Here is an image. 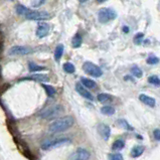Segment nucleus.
Here are the masks:
<instances>
[{
    "label": "nucleus",
    "mask_w": 160,
    "mask_h": 160,
    "mask_svg": "<svg viewBox=\"0 0 160 160\" xmlns=\"http://www.w3.org/2000/svg\"><path fill=\"white\" fill-rule=\"evenodd\" d=\"M74 123H75L74 118L71 116L59 118V119L53 121L52 123L49 125L48 131L51 133H60V132L67 131L70 128H72Z\"/></svg>",
    "instance_id": "nucleus-1"
},
{
    "label": "nucleus",
    "mask_w": 160,
    "mask_h": 160,
    "mask_svg": "<svg viewBox=\"0 0 160 160\" xmlns=\"http://www.w3.org/2000/svg\"><path fill=\"white\" fill-rule=\"evenodd\" d=\"M64 111V108L59 104H55L52 106H49L47 108H45L39 113V118L43 120H51L55 118L59 117L60 114Z\"/></svg>",
    "instance_id": "nucleus-2"
},
{
    "label": "nucleus",
    "mask_w": 160,
    "mask_h": 160,
    "mask_svg": "<svg viewBox=\"0 0 160 160\" xmlns=\"http://www.w3.org/2000/svg\"><path fill=\"white\" fill-rule=\"evenodd\" d=\"M72 143V140L70 138H59L55 140H47L41 144V148L43 150L52 149V148H58L62 147L64 145H68Z\"/></svg>",
    "instance_id": "nucleus-3"
},
{
    "label": "nucleus",
    "mask_w": 160,
    "mask_h": 160,
    "mask_svg": "<svg viewBox=\"0 0 160 160\" xmlns=\"http://www.w3.org/2000/svg\"><path fill=\"white\" fill-rule=\"evenodd\" d=\"M117 17V12L112 8H102L98 13V19L101 23H107V22L114 20Z\"/></svg>",
    "instance_id": "nucleus-4"
},
{
    "label": "nucleus",
    "mask_w": 160,
    "mask_h": 160,
    "mask_svg": "<svg viewBox=\"0 0 160 160\" xmlns=\"http://www.w3.org/2000/svg\"><path fill=\"white\" fill-rule=\"evenodd\" d=\"M83 70L86 74L92 76L94 78H100L103 75V72L100 67L96 66L91 62H86L83 64Z\"/></svg>",
    "instance_id": "nucleus-5"
},
{
    "label": "nucleus",
    "mask_w": 160,
    "mask_h": 160,
    "mask_svg": "<svg viewBox=\"0 0 160 160\" xmlns=\"http://www.w3.org/2000/svg\"><path fill=\"white\" fill-rule=\"evenodd\" d=\"M26 19L29 20H47L51 18V14L47 11H39V10H31L25 15Z\"/></svg>",
    "instance_id": "nucleus-6"
},
{
    "label": "nucleus",
    "mask_w": 160,
    "mask_h": 160,
    "mask_svg": "<svg viewBox=\"0 0 160 160\" xmlns=\"http://www.w3.org/2000/svg\"><path fill=\"white\" fill-rule=\"evenodd\" d=\"M34 51L31 47H22V45H15L8 49V55L14 56V55H27L29 53H32Z\"/></svg>",
    "instance_id": "nucleus-7"
},
{
    "label": "nucleus",
    "mask_w": 160,
    "mask_h": 160,
    "mask_svg": "<svg viewBox=\"0 0 160 160\" xmlns=\"http://www.w3.org/2000/svg\"><path fill=\"white\" fill-rule=\"evenodd\" d=\"M90 152L85 148H78L73 153L68 156V160H89L90 159Z\"/></svg>",
    "instance_id": "nucleus-8"
},
{
    "label": "nucleus",
    "mask_w": 160,
    "mask_h": 160,
    "mask_svg": "<svg viewBox=\"0 0 160 160\" xmlns=\"http://www.w3.org/2000/svg\"><path fill=\"white\" fill-rule=\"evenodd\" d=\"M98 133L99 135H100L101 137L104 140H109L110 136H111V129H110V127L108 126V125L106 124H99L98 125Z\"/></svg>",
    "instance_id": "nucleus-9"
},
{
    "label": "nucleus",
    "mask_w": 160,
    "mask_h": 160,
    "mask_svg": "<svg viewBox=\"0 0 160 160\" xmlns=\"http://www.w3.org/2000/svg\"><path fill=\"white\" fill-rule=\"evenodd\" d=\"M76 91L81 95L82 97H84L85 99H88V100H90V101H93L94 100V97H93V95L91 94L89 91H88L85 87H84L83 85H81L80 83H77L76 84Z\"/></svg>",
    "instance_id": "nucleus-10"
},
{
    "label": "nucleus",
    "mask_w": 160,
    "mask_h": 160,
    "mask_svg": "<svg viewBox=\"0 0 160 160\" xmlns=\"http://www.w3.org/2000/svg\"><path fill=\"white\" fill-rule=\"evenodd\" d=\"M49 32V25L47 23H44V22H41L36 27V36L39 37V39H43V37L47 36Z\"/></svg>",
    "instance_id": "nucleus-11"
},
{
    "label": "nucleus",
    "mask_w": 160,
    "mask_h": 160,
    "mask_svg": "<svg viewBox=\"0 0 160 160\" xmlns=\"http://www.w3.org/2000/svg\"><path fill=\"white\" fill-rule=\"evenodd\" d=\"M20 81H35V82L43 83V82H48V81H49V78L47 77V75H43V74H35V75L29 76V77L22 78V79H20Z\"/></svg>",
    "instance_id": "nucleus-12"
},
{
    "label": "nucleus",
    "mask_w": 160,
    "mask_h": 160,
    "mask_svg": "<svg viewBox=\"0 0 160 160\" xmlns=\"http://www.w3.org/2000/svg\"><path fill=\"white\" fill-rule=\"evenodd\" d=\"M139 100L149 107H155V104H156V101H155L154 98L147 96V95H145V94H141L139 96Z\"/></svg>",
    "instance_id": "nucleus-13"
},
{
    "label": "nucleus",
    "mask_w": 160,
    "mask_h": 160,
    "mask_svg": "<svg viewBox=\"0 0 160 160\" xmlns=\"http://www.w3.org/2000/svg\"><path fill=\"white\" fill-rule=\"evenodd\" d=\"M143 152H144V146H142V145H137V146L132 148V150H131V156H132L133 158H137V157H139V156L142 155Z\"/></svg>",
    "instance_id": "nucleus-14"
},
{
    "label": "nucleus",
    "mask_w": 160,
    "mask_h": 160,
    "mask_svg": "<svg viewBox=\"0 0 160 160\" xmlns=\"http://www.w3.org/2000/svg\"><path fill=\"white\" fill-rule=\"evenodd\" d=\"M81 83L84 87L88 88V89H95L97 86V84L95 83L93 80H90L87 78H81Z\"/></svg>",
    "instance_id": "nucleus-15"
},
{
    "label": "nucleus",
    "mask_w": 160,
    "mask_h": 160,
    "mask_svg": "<svg viewBox=\"0 0 160 160\" xmlns=\"http://www.w3.org/2000/svg\"><path fill=\"white\" fill-rule=\"evenodd\" d=\"M101 113L107 116H112L115 114V108L112 106H104L101 108Z\"/></svg>",
    "instance_id": "nucleus-16"
},
{
    "label": "nucleus",
    "mask_w": 160,
    "mask_h": 160,
    "mask_svg": "<svg viewBox=\"0 0 160 160\" xmlns=\"http://www.w3.org/2000/svg\"><path fill=\"white\" fill-rule=\"evenodd\" d=\"M97 99L99 102L101 103H109L112 101V96L109 94H106V93H102V94H99L97 96Z\"/></svg>",
    "instance_id": "nucleus-17"
},
{
    "label": "nucleus",
    "mask_w": 160,
    "mask_h": 160,
    "mask_svg": "<svg viewBox=\"0 0 160 160\" xmlns=\"http://www.w3.org/2000/svg\"><path fill=\"white\" fill-rule=\"evenodd\" d=\"M125 147V142L123 140H116L115 142L113 143V145H112V149L114 151H121L123 148Z\"/></svg>",
    "instance_id": "nucleus-18"
},
{
    "label": "nucleus",
    "mask_w": 160,
    "mask_h": 160,
    "mask_svg": "<svg viewBox=\"0 0 160 160\" xmlns=\"http://www.w3.org/2000/svg\"><path fill=\"white\" fill-rule=\"evenodd\" d=\"M64 45L63 44H59L58 47H55V59L56 62H59L60 59V58L63 56V53H64Z\"/></svg>",
    "instance_id": "nucleus-19"
},
{
    "label": "nucleus",
    "mask_w": 160,
    "mask_h": 160,
    "mask_svg": "<svg viewBox=\"0 0 160 160\" xmlns=\"http://www.w3.org/2000/svg\"><path fill=\"white\" fill-rule=\"evenodd\" d=\"M15 9H16V13L18 15H24V16L30 11L29 8H27V7H25L24 5H22V4H17L16 8Z\"/></svg>",
    "instance_id": "nucleus-20"
},
{
    "label": "nucleus",
    "mask_w": 160,
    "mask_h": 160,
    "mask_svg": "<svg viewBox=\"0 0 160 160\" xmlns=\"http://www.w3.org/2000/svg\"><path fill=\"white\" fill-rule=\"evenodd\" d=\"M82 36L80 35V34H76V35L73 37V39H72V45H73L74 48H78L81 47L82 44Z\"/></svg>",
    "instance_id": "nucleus-21"
},
{
    "label": "nucleus",
    "mask_w": 160,
    "mask_h": 160,
    "mask_svg": "<svg viewBox=\"0 0 160 160\" xmlns=\"http://www.w3.org/2000/svg\"><path fill=\"white\" fill-rule=\"evenodd\" d=\"M43 88L45 90V92H47V96L49 97V98H51V97H53L55 96V89L53 87H51V86H49V85H43Z\"/></svg>",
    "instance_id": "nucleus-22"
},
{
    "label": "nucleus",
    "mask_w": 160,
    "mask_h": 160,
    "mask_svg": "<svg viewBox=\"0 0 160 160\" xmlns=\"http://www.w3.org/2000/svg\"><path fill=\"white\" fill-rule=\"evenodd\" d=\"M64 70L68 74H74L76 72V68H75V66L73 64L66 63V64H64Z\"/></svg>",
    "instance_id": "nucleus-23"
},
{
    "label": "nucleus",
    "mask_w": 160,
    "mask_h": 160,
    "mask_svg": "<svg viewBox=\"0 0 160 160\" xmlns=\"http://www.w3.org/2000/svg\"><path fill=\"white\" fill-rule=\"evenodd\" d=\"M118 124H119L121 127H123L124 129H126V130H129V131H133V130H134V128H133L131 125L129 124L126 120H124V119L118 120Z\"/></svg>",
    "instance_id": "nucleus-24"
},
{
    "label": "nucleus",
    "mask_w": 160,
    "mask_h": 160,
    "mask_svg": "<svg viewBox=\"0 0 160 160\" xmlns=\"http://www.w3.org/2000/svg\"><path fill=\"white\" fill-rule=\"evenodd\" d=\"M131 74L134 76V77H136V78H141V77H142V75H143L142 71H141V68L139 67H137V66H133L131 68Z\"/></svg>",
    "instance_id": "nucleus-25"
},
{
    "label": "nucleus",
    "mask_w": 160,
    "mask_h": 160,
    "mask_svg": "<svg viewBox=\"0 0 160 160\" xmlns=\"http://www.w3.org/2000/svg\"><path fill=\"white\" fill-rule=\"evenodd\" d=\"M28 70L30 72H39V71H43V70H45V68L43 67V66H37L36 64L29 63L28 64Z\"/></svg>",
    "instance_id": "nucleus-26"
},
{
    "label": "nucleus",
    "mask_w": 160,
    "mask_h": 160,
    "mask_svg": "<svg viewBox=\"0 0 160 160\" xmlns=\"http://www.w3.org/2000/svg\"><path fill=\"white\" fill-rule=\"evenodd\" d=\"M148 83H150L154 86L159 87L160 86V79L157 77V76H150V77L148 78Z\"/></svg>",
    "instance_id": "nucleus-27"
},
{
    "label": "nucleus",
    "mask_w": 160,
    "mask_h": 160,
    "mask_svg": "<svg viewBox=\"0 0 160 160\" xmlns=\"http://www.w3.org/2000/svg\"><path fill=\"white\" fill-rule=\"evenodd\" d=\"M108 160H124V158L120 153H113L108 155Z\"/></svg>",
    "instance_id": "nucleus-28"
},
{
    "label": "nucleus",
    "mask_w": 160,
    "mask_h": 160,
    "mask_svg": "<svg viewBox=\"0 0 160 160\" xmlns=\"http://www.w3.org/2000/svg\"><path fill=\"white\" fill-rule=\"evenodd\" d=\"M146 62L148 64H156L159 63V59L155 55H150L149 58L147 59Z\"/></svg>",
    "instance_id": "nucleus-29"
},
{
    "label": "nucleus",
    "mask_w": 160,
    "mask_h": 160,
    "mask_svg": "<svg viewBox=\"0 0 160 160\" xmlns=\"http://www.w3.org/2000/svg\"><path fill=\"white\" fill-rule=\"evenodd\" d=\"M44 3H45L44 0H33V1L30 2V5L34 7V8H37V7H39L43 4H44Z\"/></svg>",
    "instance_id": "nucleus-30"
},
{
    "label": "nucleus",
    "mask_w": 160,
    "mask_h": 160,
    "mask_svg": "<svg viewBox=\"0 0 160 160\" xmlns=\"http://www.w3.org/2000/svg\"><path fill=\"white\" fill-rule=\"evenodd\" d=\"M143 37H144V34L143 33H138V34H136L135 37H134V41H135V43L137 44H139L141 43V41L143 40Z\"/></svg>",
    "instance_id": "nucleus-31"
},
{
    "label": "nucleus",
    "mask_w": 160,
    "mask_h": 160,
    "mask_svg": "<svg viewBox=\"0 0 160 160\" xmlns=\"http://www.w3.org/2000/svg\"><path fill=\"white\" fill-rule=\"evenodd\" d=\"M153 135H154V138L156 140L160 141V129H155L154 132H153Z\"/></svg>",
    "instance_id": "nucleus-32"
},
{
    "label": "nucleus",
    "mask_w": 160,
    "mask_h": 160,
    "mask_svg": "<svg viewBox=\"0 0 160 160\" xmlns=\"http://www.w3.org/2000/svg\"><path fill=\"white\" fill-rule=\"evenodd\" d=\"M122 30H123L124 33H129V31H130V28H129L128 26H123V28H122Z\"/></svg>",
    "instance_id": "nucleus-33"
},
{
    "label": "nucleus",
    "mask_w": 160,
    "mask_h": 160,
    "mask_svg": "<svg viewBox=\"0 0 160 160\" xmlns=\"http://www.w3.org/2000/svg\"><path fill=\"white\" fill-rule=\"evenodd\" d=\"M124 79H125V81H132V78L129 77V76H126V77H125Z\"/></svg>",
    "instance_id": "nucleus-34"
}]
</instances>
